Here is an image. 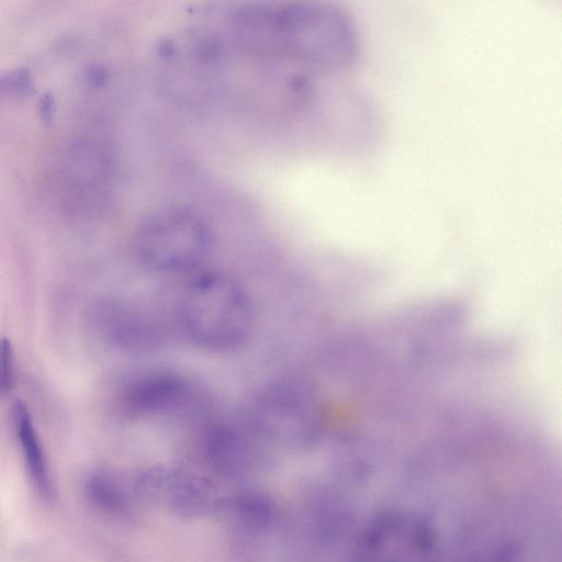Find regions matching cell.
<instances>
[{
  "label": "cell",
  "mask_w": 562,
  "mask_h": 562,
  "mask_svg": "<svg viewBox=\"0 0 562 562\" xmlns=\"http://www.w3.org/2000/svg\"><path fill=\"white\" fill-rule=\"evenodd\" d=\"M177 322L194 345L225 352L248 340L255 310L248 291L234 277L203 271L186 285L178 303Z\"/></svg>",
  "instance_id": "1"
},
{
  "label": "cell",
  "mask_w": 562,
  "mask_h": 562,
  "mask_svg": "<svg viewBox=\"0 0 562 562\" xmlns=\"http://www.w3.org/2000/svg\"><path fill=\"white\" fill-rule=\"evenodd\" d=\"M56 112V101L52 93L47 92L42 95L38 103V115L41 122L45 125L52 124Z\"/></svg>",
  "instance_id": "15"
},
{
  "label": "cell",
  "mask_w": 562,
  "mask_h": 562,
  "mask_svg": "<svg viewBox=\"0 0 562 562\" xmlns=\"http://www.w3.org/2000/svg\"><path fill=\"white\" fill-rule=\"evenodd\" d=\"M268 445L254 429L248 419L218 420L205 429L203 449L209 467L225 479H235L246 473Z\"/></svg>",
  "instance_id": "8"
},
{
  "label": "cell",
  "mask_w": 562,
  "mask_h": 562,
  "mask_svg": "<svg viewBox=\"0 0 562 562\" xmlns=\"http://www.w3.org/2000/svg\"><path fill=\"white\" fill-rule=\"evenodd\" d=\"M14 385L13 350L8 338L0 339V394L9 393Z\"/></svg>",
  "instance_id": "14"
},
{
  "label": "cell",
  "mask_w": 562,
  "mask_h": 562,
  "mask_svg": "<svg viewBox=\"0 0 562 562\" xmlns=\"http://www.w3.org/2000/svg\"><path fill=\"white\" fill-rule=\"evenodd\" d=\"M204 397L188 376L173 371L145 372L122 389L119 404L134 418L175 420L204 412Z\"/></svg>",
  "instance_id": "6"
},
{
  "label": "cell",
  "mask_w": 562,
  "mask_h": 562,
  "mask_svg": "<svg viewBox=\"0 0 562 562\" xmlns=\"http://www.w3.org/2000/svg\"><path fill=\"white\" fill-rule=\"evenodd\" d=\"M214 234L206 218L188 206H166L139 223L135 247L140 261L164 273L196 270L209 258Z\"/></svg>",
  "instance_id": "3"
},
{
  "label": "cell",
  "mask_w": 562,
  "mask_h": 562,
  "mask_svg": "<svg viewBox=\"0 0 562 562\" xmlns=\"http://www.w3.org/2000/svg\"><path fill=\"white\" fill-rule=\"evenodd\" d=\"M105 339L131 352H151L164 346L166 328L156 312L135 301L106 302L99 311Z\"/></svg>",
  "instance_id": "7"
},
{
  "label": "cell",
  "mask_w": 562,
  "mask_h": 562,
  "mask_svg": "<svg viewBox=\"0 0 562 562\" xmlns=\"http://www.w3.org/2000/svg\"><path fill=\"white\" fill-rule=\"evenodd\" d=\"M34 81L26 68H19L0 76V94L31 95Z\"/></svg>",
  "instance_id": "13"
},
{
  "label": "cell",
  "mask_w": 562,
  "mask_h": 562,
  "mask_svg": "<svg viewBox=\"0 0 562 562\" xmlns=\"http://www.w3.org/2000/svg\"><path fill=\"white\" fill-rule=\"evenodd\" d=\"M246 418L268 445L288 448L311 446L324 427L321 398L300 378L266 384L252 398Z\"/></svg>",
  "instance_id": "4"
},
{
  "label": "cell",
  "mask_w": 562,
  "mask_h": 562,
  "mask_svg": "<svg viewBox=\"0 0 562 562\" xmlns=\"http://www.w3.org/2000/svg\"><path fill=\"white\" fill-rule=\"evenodd\" d=\"M277 53L314 67L338 70L358 56V35L349 15L322 2H291L276 5Z\"/></svg>",
  "instance_id": "2"
},
{
  "label": "cell",
  "mask_w": 562,
  "mask_h": 562,
  "mask_svg": "<svg viewBox=\"0 0 562 562\" xmlns=\"http://www.w3.org/2000/svg\"><path fill=\"white\" fill-rule=\"evenodd\" d=\"M135 492L149 502L162 503L182 517H196L214 508L204 484L186 471L156 465L142 471Z\"/></svg>",
  "instance_id": "9"
},
{
  "label": "cell",
  "mask_w": 562,
  "mask_h": 562,
  "mask_svg": "<svg viewBox=\"0 0 562 562\" xmlns=\"http://www.w3.org/2000/svg\"><path fill=\"white\" fill-rule=\"evenodd\" d=\"M86 494L90 503L105 514L119 516L127 509V495L121 482L108 471H98L88 477Z\"/></svg>",
  "instance_id": "12"
},
{
  "label": "cell",
  "mask_w": 562,
  "mask_h": 562,
  "mask_svg": "<svg viewBox=\"0 0 562 562\" xmlns=\"http://www.w3.org/2000/svg\"><path fill=\"white\" fill-rule=\"evenodd\" d=\"M13 422L31 482L43 498L52 499L55 487L47 459L30 412L22 402L13 405Z\"/></svg>",
  "instance_id": "11"
},
{
  "label": "cell",
  "mask_w": 562,
  "mask_h": 562,
  "mask_svg": "<svg viewBox=\"0 0 562 562\" xmlns=\"http://www.w3.org/2000/svg\"><path fill=\"white\" fill-rule=\"evenodd\" d=\"M213 510L231 518L237 527L251 536L270 531L278 520L274 502L267 494L252 490L218 501Z\"/></svg>",
  "instance_id": "10"
},
{
  "label": "cell",
  "mask_w": 562,
  "mask_h": 562,
  "mask_svg": "<svg viewBox=\"0 0 562 562\" xmlns=\"http://www.w3.org/2000/svg\"><path fill=\"white\" fill-rule=\"evenodd\" d=\"M438 538L428 518L403 508L379 512L355 535L348 562H437Z\"/></svg>",
  "instance_id": "5"
}]
</instances>
